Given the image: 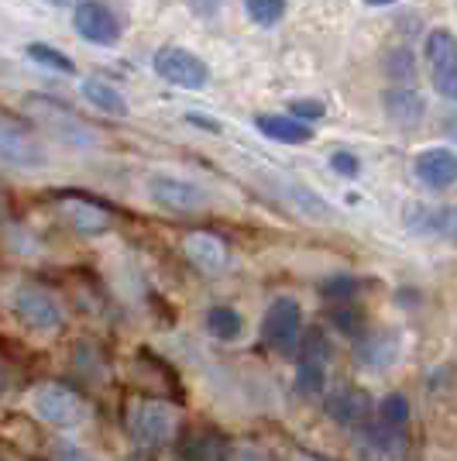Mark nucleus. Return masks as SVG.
<instances>
[{
  "label": "nucleus",
  "mask_w": 457,
  "mask_h": 461,
  "mask_svg": "<svg viewBox=\"0 0 457 461\" xmlns=\"http://www.w3.org/2000/svg\"><path fill=\"white\" fill-rule=\"evenodd\" d=\"M327 413L330 420L341 423V427H351V430H362L364 423L375 417V406H372V396L364 389H354V385H341L327 396Z\"/></svg>",
  "instance_id": "obj_11"
},
{
  "label": "nucleus",
  "mask_w": 457,
  "mask_h": 461,
  "mask_svg": "<svg viewBox=\"0 0 457 461\" xmlns=\"http://www.w3.org/2000/svg\"><path fill=\"white\" fill-rule=\"evenodd\" d=\"M430 73H434L437 94L447 96V100H457V56L444 59V62H437V66H430Z\"/></svg>",
  "instance_id": "obj_25"
},
{
  "label": "nucleus",
  "mask_w": 457,
  "mask_h": 461,
  "mask_svg": "<svg viewBox=\"0 0 457 461\" xmlns=\"http://www.w3.org/2000/svg\"><path fill=\"white\" fill-rule=\"evenodd\" d=\"M330 321L341 327L344 334H351V338H362V310L354 307V303H334L330 310Z\"/></svg>",
  "instance_id": "obj_26"
},
{
  "label": "nucleus",
  "mask_w": 457,
  "mask_h": 461,
  "mask_svg": "<svg viewBox=\"0 0 457 461\" xmlns=\"http://www.w3.org/2000/svg\"><path fill=\"white\" fill-rule=\"evenodd\" d=\"M417 176L430 190H447L457 183V155L451 149H426L417 158Z\"/></svg>",
  "instance_id": "obj_16"
},
{
  "label": "nucleus",
  "mask_w": 457,
  "mask_h": 461,
  "mask_svg": "<svg viewBox=\"0 0 457 461\" xmlns=\"http://www.w3.org/2000/svg\"><path fill=\"white\" fill-rule=\"evenodd\" d=\"M79 94H83V100L94 107V111H103V114L111 117H128V96L117 90L114 83H107V79L100 77H90L79 83Z\"/></svg>",
  "instance_id": "obj_17"
},
{
  "label": "nucleus",
  "mask_w": 457,
  "mask_h": 461,
  "mask_svg": "<svg viewBox=\"0 0 457 461\" xmlns=\"http://www.w3.org/2000/svg\"><path fill=\"white\" fill-rule=\"evenodd\" d=\"M289 114L296 117V121H320L324 117V104L320 100H292L289 104Z\"/></svg>",
  "instance_id": "obj_28"
},
{
  "label": "nucleus",
  "mask_w": 457,
  "mask_h": 461,
  "mask_svg": "<svg viewBox=\"0 0 457 461\" xmlns=\"http://www.w3.org/2000/svg\"><path fill=\"white\" fill-rule=\"evenodd\" d=\"M220 4H224V0H190V7L200 18H213V14L220 11Z\"/></svg>",
  "instance_id": "obj_32"
},
{
  "label": "nucleus",
  "mask_w": 457,
  "mask_h": 461,
  "mask_svg": "<svg viewBox=\"0 0 457 461\" xmlns=\"http://www.w3.org/2000/svg\"><path fill=\"white\" fill-rule=\"evenodd\" d=\"M296 461H327V458H320V455H309V451H300V455H296Z\"/></svg>",
  "instance_id": "obj_33"
},
{
  "label": "nucleus",
  "mask_w": 457,
  "mask_h": 461,
  "mask_svg": "<svg viewBox=\"0 0 457 461\" xmlns=\"http://www.w3.org/2000/svg\"><path fill=\"white\" fill-rule=\"evenodd\" d=\"M262 338L272 351L279 355H296L300 341H303V310L292 296H279L272 300L262 317Z\"/></svg>",
  "instance_id": "obj_2"
},
{
  "label": "nucleus",
  "mask_w": 457,
  "mask_h": 461,
  "mask_svg": "<svg viewBox=\"0 0 457 461\" xmlns=\"http://www.w3.org/2000/svg\"><path fill=\"white\" fill-rule=\"evenodd\" d=\"M423 52H426V62H430V66H437V62H444V59L457 56V39L447 32V28H434V32L426 35Z\"/></svg>",
  "instance_id": "obj_24"
},
{
  "label": "nucleus",
  "mask_w": 457,
  "mask_h": 461,
  "mask_svg": "<svg viewBox=\"0 0 457 461\" xmlns=\"http://www.w3.org/2000/svg\"><path fill=\"white\" fill-rule=\"evenodd\" d=\"M330 169H334L337 176L354 179V176L362 173V162H358V155H351V152H334L330 155Z\"/></svg>",
  "instance_id": "obj_29"
},
{
  "label": "nucleus",
  "mask_w": 457,
  "mask_h": 461,
  "mask_svg": "<svg viewBox=\"0 0 457 461\" xmlns=\"http://www.w3.org/2000/svg\"><path fill=\"white\" fill-rule=\"evenodd\" d=\"M385 111L389 117L402 124V128H413L423 121V96L413 90V86H392L389 94H385Z\"/></svg>",
  "instance_id": "obj_19"
},
{
  "label": "nucleus",
  "mask_w": 457,
  "mask_h": 461,
  "mask_svg": "<svg viewBox=\"0 0 457 461\" xmlns=\"http://www.w3.org/2000/svg\"><path fill=\"white\" fill-rule=\"evenodd\" d=\"M45 4H52V7H73L76 0H45Z\"/></svg>",
  "instance_id": "obj_34"
},
{
  "label": "nucleus",
  "mask_w": 457,
  "mask_h": 461,
  "mask_svg": "<svg viewBox=\"0 0 457 461\" xmlns=\"http://www.w3.org/2000/svg\"><path fill=\"white\" fill-rule=\"evenodd\" d=\"M73 28L90 45H117L121 41V18L103 0H79L73 11Z\"/></svg>",
  "instance_id": "obj_10"
},
{
  "label": "nucleus",
  "mask_w": 457,
  "mask_h": 461,
  "mask_svg": "<svg viewBox=\"0 0 457 461\" xmlns=\"http://www.w3.org/2000/svg\"><path fill=\"white\" fill-rule=\"evenodd\" d=\"M351 293H354V279L351 276H337V279L324 283V296H330L334 303H347Z\"/></svg>",
  "instance_id": "obj_31"
},
{
  "label": "nucleus",
  "mask_w": 457,
  "mask_h": 461,
  "mask_svg": "<svg viewBox=\"0 0 457 461\" xmlns=\"http://www.w3.org/2000/svg\"><path fill=\"white\" fill-rule=\"evenodd\" d=\"M11 307L21 321L35 330H58L62 327V307L58 300L39 283H21L11 293Z\"/></svg>",
  "instance_id": "obj_8"
},
{
  "label": "nucleus",
  "mask_w": 457,
  "mask_h": 461,
  "mask_svg": "<svg viewBox=\"0 0 457 461\" xmlns=\"http://www.w3.org/2000/svg\"><path fill=\"white\" fill-rule=\"evenodd\" d=\"M255 124H258L262 135L272 138V141H279V145H303V141L313 138L309 124L296 121L292 114H262Z\"/></svg>",
  "instance_id": "obj_18"
},
{
  "label": "nucleus",
  "mask_w": 457,
  "mask_h": 461,
  "mask_svg": "<svg viewBox=\"0 0 457 461\" xmlns=\"http://www.w3.org/2000/svg\"><path fill=\"white\" fill-rule=\"evenodd\" d=\"M389 77L396 79L399 86H409L413 77H417V69H413V56L402 49V52H392L389 56Z\"/></svg>",
  "instance_id": "obj_27"
},
{
  "label": "nucleus",
  "mask_w": 457,
  "mask_h": 461,
  "mask_svg": "<svg viewBox=\"0 0 457 461\" xmlns=\"http://www.w3.org/2000/svg\"><path fill=\"white\" fill-rule=\"evenodd\" d=\"M183 251L193 262V269L207 272V276L228 269V245H224V238H217L210 230H190L183 238Z\"/></svg>",
  "instance_id": "obj_15"
},
{
  "label": "nucleus",
  "mask_w": 457,
  "mask_h": 461,
  "mask_svg": "<svg viewBox=\"0 0 457 461\" xmlns=\"http://www.w3.org/2000/svg\"><path fill=\"white\" fill-rule=\"evenodd\" d=\"M52 461H96V458L90 451H83L79 444L58 441V444H52Z\"/></svg>",
  "instance_id": "obj_30"
},
{
  "label": "nucleus",
  "mask_w": 457,
  "mask_h": 461,
  "mask_svg": "<svg viewBox=\"0 0 457 461\" xmlns=\"http://www.w3.org/2000/svg\"><path fill=\"white\" fill-rule=\"evenodd\" d=\"M375 420H381L385 427H396V430H406V420H409V403H406V396L402 393H392V396H385L375 410Z\"/></svg>",
  "instance_id": "obj_22"
},
{
  "label": "nucleus",
  "mask_w": 457,
  "mask_h": 461,
  "mask_svg": "<svg viewBox=\"0 0 457 461\" xmlns=\"http://www.w3.org/2000/svg\"><path fill=\"white\" fill-rule=\"evenodd\" d=\"M128 427L141 447H162L175 434V410L162 400H141V403H134Z\"/></svg>",
  "instance_id": "obj_7"
},
{
  "label": "nucleus",
  "mask_w": 457,
  "mask_h": 461,
  "mask_svg": "<svg viewBox=\"0 0 457 461\" xmlns=\"http://www.w3.org/2000/svg\"><path fill=\"white\" fill-rule=\"evenodd\" d=\"M364 4H372V7H385V4H396V0H364Z\"/></svg>",
  "instance_id": "obj_35"
},
{
  "label": "nucleus",
  "mask_w": 457,
  "mask_h": 461,
  "mask_svg": "<svg viewBox=\"0 0 457 461\" xmlns=\"http://www.w3.org/2000/svg\"><path fill=\"white\" fill-rule=\"evenodd\" d=\"M31 410H35V417L45 423H52V427H79V423L86 420V403H83V396H79L76 389H69V385L62 383H45L39 385L35 393H31Z\"/></svg>",
  "instance_id": "obj_4"
},
{
  "label": "nucleus",
  "mask_w": 457,
  "mask_h": 461,
  "mask_svg": "<svg viewBox=\"0 0 457 461\" xmlns=\"http://www.w3.org/2000/svg\"><path fill=\"white\" fill-rule=\"evenodd\" d=\"M58 211L66 217V224L79 234H107L114 228V217L103 203L86 200V196H62L58 200Z\"/></svg>",
  "instance_id": "obj_14"
},
{
  "label": "nucleus",
  "mask_w": 457,
  "mask_h": 461,
  "mask_svg": "<svg viewBox=\"0 0 457 461\" xmlns=\"http://www.w3.org/2000/svg\"><path fill=\"white\" fill-rule=\"evenodd\" d=\"M296 385L303 396H320L327 383V358H330V345H327L324 330H306L300 351H296Z\"/></svg>",
  "instance_id": "obj_9"
},
{
  "label": "nucleus",
  "mask_w": 457,
  "mask_h": 461,
  "mask_svg": "<svg viewBox=\"0 0 457 461\" xmlns=\"http://www.w3.org/2000/svg\"><path fill=\"white\" fill-rule=\"evenodd\" d=\"M145 190L152 196V203H158L162 211H169V213H196L210 203L207 190H203L200 183L186 179V176L152 173L145 179Z\"/></svg>",
  "instance_id": "obj_3"
},
{
  "label": "nucleus",
  "mask_w": 457,
  "mask_h": 461,
  "mask_svg": "<svg viewBox=\"0 0 457 461\" xmlns=\"http://www.w3.org/2000/svg\"><path fill=\"white\" fill-rule=\"evenodd\" d=\"M24 52H28L31 62L49 66V69H56V73H66V77H73V73H76V62L66 56V52H58L56 45H49V41H31Z\"/></svg>",
  "instance_id": "obj_21"
},
{
  "label": "nucleus",
  "mask_w": 457,
  "mask_h": 461,
  "mask_svg": "<svg viewBox=\"0 0 457 461\" xmlns=\"http://www.w3.org/2000/svg\"><path fill=\"white\" fill-rule=\"evenodd\" d=\"M0 162L18 166V169H45L49 166V149L21 121L0 117Z\"/></svg>",
  "instance_id": "obj_5"
},
{
  "label": "nucleus",
  "mask_w": 457,
  "mask_h": 461,
  "mask_svg": "<svg viewBox=\"0 0 457 461\" xmlns=\"http://www.w3.org/2000/svg\"><path fill=\"white\" fill-rule=\"evenodd\" d=\"M207 330L217 341H234L241 334V313L234 307H210L207 310Z\"/></svg>",
  "instance_id": "obj_20"
},
{
  "label": "nucleus",
  "mask_w": 457,
  "mask_h": 461,
  "mask_svg": "<svg viewBox=\"0 0 457 461\" xmlns=\"http://www.w3.org/2000/svg\"><path fill=\"white\" fill-rule=\"evenodd\" d=\"M399 334L396 330H389V327H381V330H368L358 338V345H354V358H358V366L362 368H372V372H385V368L396 366V358H399Z\"/></svg>",
  "instance_id": "obj_13"
},
{
  "label": "nucleus",
  "mask_w": 457,
  "mask_h": 461,
  "mask_svg": "<svg viewBox=\"0 0 457 461\" xmlns=\"http://www.w3.org/2000/svg\"><path fill=\"white\" fill-rule=\"evenodd\" d=\"M24 107L31 111V117L39 121L41 131H49L52 138L66 141V145H79V149H90L96 141V131L83 121V117L73 114L69 104L62 100H52V96H28Z\"/></svg>",
  "instance_id": "obj_1"
},
{
  "label": "nucleus",
  "mask_w": 457,
  "mask_h": 461,
  "mask_svg": "<svg viewBox=\"0 0 457 461\" xmlns=\"http://www.w3.org/2000/svg\"><path fill=\"white\" fill-rule=\"evenodd\" d=\"M245 11L255 24L262 28H272L286 18V0H245Z\"/></svg>",
  "instance_id": "obj_23"
},
{
  "label": "nucleus",
  "mask_w": 457,
  "mask_h": 461,
  "mask_svg": "<svg viewBox=\"0 0 457 461\" xmlns=\"http://www.w3.org/2000/svg\"><path fill=\"white\" fill-rule=\"evenodd\" d=\"M152 66L158 77L172 86H179V90H203L210 83V66L183 45H162L155 52Z\"/></svg>",
  "instance_id": "obj_6"
},
{
  "label": "nucleus",
  "mask_w": 457,
  "mask_h": 461,
  "mask_svg": "<svg viewBox=\"0 0 457 461\" xmlns=\"http://www.w3.org/2000/svg\"><path fill=\"white\" fill-rule=\"evenodd\" d=\"M358 451H362L368 461H396L402 458L406 451V430H396V427H385L381 420L364 423L358 430Z\"/></svg>",
  "instance_id": "obj_12"
}]
</instances>
